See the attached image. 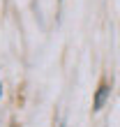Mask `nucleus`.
<instances>
[{"label": "nucleus", "mask_w": 120, "mask_h": 127, "mask_svg": "<svg viewBox=\"0 0 120 127\" xmlns=\"http://www.w3.org/2000/svg\"><path fill=\"white\" fill-rule=\"evenodd\" d=\"M106 97H109V86H106V83H102V86H99V90H97V95H95L92 111H99V109L104 106V102H106Z\"/></svg>", "instance_id": "nucleus-1"}, {"label": "nucleus", "mask_w": 120, "mask_h": 127, "mask_svg": "<svg viewBox=\"0 0 120 127\" xmlns=\"http://www.w3.org/2000/svg\"><path fill=\"white\" fill-rule=\"evenodd\" d=\"M0 95H2V88H0Z\"/></svg>", "instance_id": "nucleus-2"}]
</instances>
